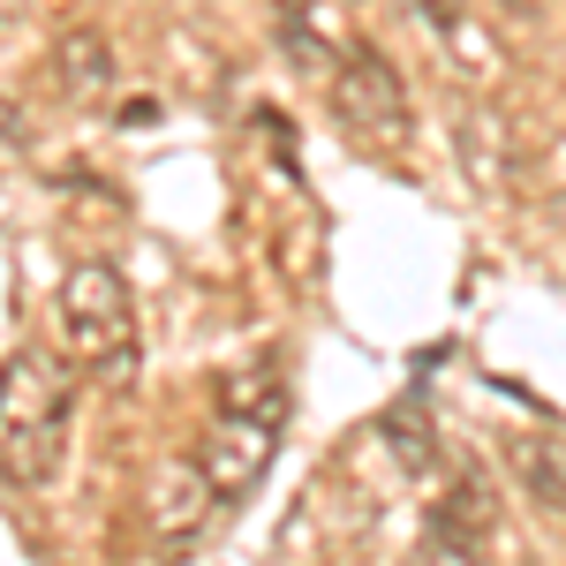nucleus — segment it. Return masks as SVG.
Here are the masks:
<instances>
[{
    "label": "nucleus",
    "mask_w": 566,
    "mask_h": 566,
    "mask_svg": "<svg viewBox=\"0 0 566 566\" xmlns=\"http://www.w3.org/2000/svg\"><path fill=\"white\" fill-rule=\"evenodd\" d=\"M76 423V378L53 348H8L0 355V476L15 491L53 483Z\"/></svg>",
    "instance_id": "obj_1"
},
{
    "label": "nucleus",
    "mask_w": 566,
    "mask_h": 566,
    "mask_svg": "<svg viewBox=\"0 0 566 566\" xmlns=\"http://www.w3.org/2000/svg\"><path fill=\"white\" fill-rule=\"evenodd\" d=\"M53 333H61V355L76 370H129L136 363L129 280L106 258H76L61 272V295H53Z\"/></svg>",
    "instance_id": "obj_2"
},
{
    "label": "nucleus",
    "mask_w": 566,
    "mask_h": 566,
    "mask_svg": "<svg viewBox=\"0 0 566 566\" xmlns=\"http://www.w3.org/2000/svg\"><path fill=\"white\" fill-rule=\"evenodd\" d=\"M333 114L363 144H386V151L408 144V84L392 76V61L378 45H348L333 61Z\"/></svg>",
    "instance_id": "obj_3"
},
{
    "label": "nucleus",
    "mask_w": 566,
    "mask_h": 566,
    "mask_svg": "<svg viewBox=\"0 0 566 566\" xmlns=\"http://www.w3.org/2000/svg\"><path fill=\"white\" fill-rule=\"evenodd\" d=\"M280 431H287V423H264V416H219V408H212V431L197 438V469L212 476L219 506H242V499L264 483L272 453H280Z\"/></svg>",
    "instance_id": "obj_4"
},
{
    "label": "nucleus",
    "mask_w": 566,
    "mask_h": 566,
    "mask_svg": "<svg viewBox=\"0 0 566 566\" xmlns=\"http://www.w3.org/2000/svg\"><path fill=\"white\" fill-rule=\"evenodd\" d=\"M491 536H499V514H491V499H483L476 476H461V483H453V499H438L431 522H423L431 559H483Z\"/></svg>",
    "instance_id": "obj_5"
},
{
    "label": "nucleus",
    "mask_w": 566,
    "mask_h": 566,
    "mask_svg": "<svg viewBox=\"0 0 566 566\" xmlns=\"http://www.w3.org/2000/svg\"><path fill=\"white\" fill-rule=\"evenodd\" d=\"M205 506H219V491L197 469V453H181V461H167L151 476V528H159V544H189L205 528Z\"/></svg>",
    "instance_id": "obj_6"
},
{
    "label": "nucleus",
    "mask_w": 566,
    "mask_h": 566,
    "mask_svg": "<svg viewBox=\"0 0 566 566\" xmlns=\"http://www.w3.org/2000/svg\"><path fill=\"white\" fill-rule=\"evenodd\" d=\"M461 167L476 181L483 197H506L514 189V129L499 106H469L461 114Z\"/></svg>",
    "instance_id": "obj_7"
},
{
    "label": "nucleus",
    "mask_w": 566,
    "mask_h": 566,
    "mask_svg": "<svg viewBox=\"0 0 566 566\" xmlns=\"http://www.w3.org/2000/svg\"><path fill=\"white\" fill-rule=\"evenodd\" d=\"M506 469L544 514H566V431H514L506 438Z\"/></svg>",
    "instance_id": "obj_8"
},
{
    "label": "nucleus",
    "mask_w": 566,
    "mask_h": 566,
    "mask_svg": "<svg viewBox=\"0 0 566 566\" xmlns=\"http://www.w3.org/2000/svg\"><path fill=\"white\" fill-rule=\"evenodd\" d=\"M212 408L219 416H264V423H287V378L258 363V370H227L212 386Z\"/></svg>",
    "instance_id": "obj_9"
},
{
    "label": "nucleus",
    "mask_w": 566,
    "mask_h": 566,
    "mask_svg": "<svg viewBox=\"0 0 566 566\" xmlns=\"http://www.w3.org/2000/svg\"><path fill=\"white\" fill-rule=\"evenodd\" d=\"M53 84L69 91V98H98V91L114 84V61H106V45L91 39V31H69V39L53 45Z\"/></svg>",
    "instance_id": "obj_10"
},
{
    "label": "nucleus",
    "mask_w": 566,
    "mask_h": 566,
    "mask_svg": "<svg viewBox=\"0 0 566 566\" xmlns=\"http://www.w3.org/2000/svg\"><path fill=\"white\" fill-rule=\"evenodd\" d=\"M386 431H392V453H400L408 469H431V461H438V431H416V400H400V408H392Z\"/></svg>",
    "instance_id": "obj_11"
},
{
    "label": "nucleus",
    "mask_w": 566,
    "mask_h": 566,
    "mask_svg": "<svg viewBox=\"0 0 566 566\" xmlns=\"http://www.w3.org/2000/svg\"><path fill=\"white\" fill-rule=\"evenodd\" d=\"M431 31H461V15H469V0H408Z\"/></svg>",
    "instance_id": "obj_12"
},
{
    "label": "nucleus",
    "mask_w": 566,
    "mask_h": 566,
    "mask_svg": "<svg viewBox=\"0 0 566 566\" xmlns=\"http://www.w3.org/2000/svg\"><path fill=\"white\" fill-rule=\"evenodd\" d=\"M15 151H23V114L0 98V159H15Z\"/></svg>",
    "instance_id": "obj_13"
}]
</instances>
